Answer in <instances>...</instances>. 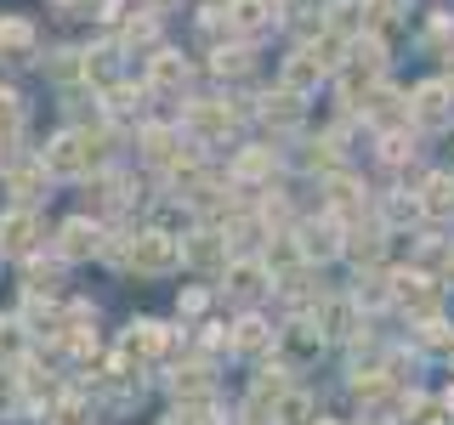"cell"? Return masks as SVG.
<instances>
[{
  "instance_id": "cell-1",
  "label": "cell",
  "mask_w": 454,
  "mask_h": 425,
  "mask_svg": "<svg viewBox=\"0 0 454 425\" xmlns=\"http://www.w3.org/2000/svg\"><path fill=\"white\" fill-rule=\"evenodd\" d=\"M125 267H137V273H176L182 238H170L165 227H148V233H137L131 244H125Z\"/></svg>"
},
{
  "instance_id": "cell-2",
  "label": "cell",
  "mask_w": 454,
  "mask_h": 425,
  "mask_svg": "<svg viewBox=\"0 0 454 425\" xmlns=\"http://www.w3.org/2000/svg\"><path fill=\"white\" fill-rule=\"evenodd\" d=\"M40 165H46L51 176H91V170H97V142H91V131H63L46 153H40Z\"/></svg>"
},
{
  "instance_id": "cell-3",
  "label": "cell",
  "mask_w": 454,
  "mask_h": 425,
  "mask_svg": "<svg viewBox=\"0 0 454 425\" xmlns=\"http://www.w3.org/2000/svg\"><path fill=\"white\" fill-rule=\"evenodd\" d=\"M409 120L420 131H449L454 125V80H426L415 91V103H409Z\"/></svg>"
},
{
  "instance_id": "cell-4",
  "label": "cell",
  "mask_w": 454,
  "mask_h": 425,
  "mask_svg": "<svg viewBox=\"0 0 454 425\" xmlns=\"http://www.w3.org/2000/svg\"><path fill=\"white\" fill-rule=\"evenodd\" d=\"M380 63H387L380 40H358V46H352V57H347V68H340V91H347L352 103H358V91H369V85H375Z\"/></svg>"
},
{
  "instance_id": "cell-5",
  "label": "cell",
  "mask_w": 454,
  "mask_h": 425,
  "mask_svg": "<svg viewBox=\"0 0 454 425\" xmlns=\"http://www.w3.org/2000/svg\"><path fill=\"white\" fill-rule=\"evenodd\" d=\"M160 352H165V323H153V318H137L131 329H125V340H120L125 363H153Z\"/></svg>"
},
{
  "instance_id": "cell-6",
  "label": "cell",
  "mask_w": 454,
  "mask_h": 425,
  "mask_svg": "<svg viewBox=\"0 0 454 425\" xmlns=\"http://www.w3.org/2000/svg\"><path fill=\"white\" fill-rule=\"evenodd\" d=\"M35 46H40V35L28 18H0V57L6 63H35Z\"/></svg>"
},
{
  "instance_id": "cell-7",
  "label": "cell",
  "mask_w": 454,
  "mask_h": 425,
  "mask_svg": "<svg viewBox=\"0 0 454 425\" xmlns=\"http://www.w3.org/2000/svg\"><path fill=\"white\" fill-rule=\"evenodd\" d=\"M40 238V221L28 216V210H6L0 216V255H28Z\"/></svg>"
},
{
  "instance_id": "cell-8",
  "label": "cell",
  "mask_w": 454,
  "mask_h": 425,
  "mask_svg": "<svg viewBox=\"0 0 454 425\" xmlns=\"http://www.w3.org/2000/svg\"><path fill=\"white\" fill-rule=\"evenodd\" d=\"M57 250H63V261H85V255L103 250V233H97V221H63V233H57Z\"/></svg>"
},
{
  "instance_id": "cell-9",
  "label": "cell",
  "mask_w": 454,
  "mask_h": 425,
  "mask_svg": "<svg viewBox=\"0 0 454 425\" xmlns=\"http://www.w3.org/2000/svg\"><path fill=\"white\" fill-rule=\"evenodd\" d=\"M392 301L397 306H415L432 318V306H437V290H432V278L426 273H392Z\"/></svg>"
},
{
  "instance_id": "cell-10",
  "label": "cell",
  "mask_w": 454,
  "mask_h": 425,
  "mask_svg": "<svg viewBox=\"0 0 454 425\" xmlns=\"http://www.w3.org/2000/svg\"><path fill=\"white\" fill-rule=\"evenodd\" d=\"M188 131L199 142H222L227 131H233V113H227V103H193L188 108Z\"/></svg>"
},
{
  "instance_id": "cell-11",
  "label": "cell",
  "mask_w": 454,
  "mask_h": 425,
  "mask_svg": "<svg viewBox=\"0 0 454 425\" xmlns=\"http://www.w3.org/2000/svg\"><path fill=\"white\" fill-rule=\"evenodd\" d=\"M273 18H278V0H233L227 6V23L239 35H262V28H273Z\"/></svg>"
},
{
  "instance_id": "cell-12",
  "label": "cell",
  "mask_w": 454,
  "mask_h": 425,
  "mask_svg": "<svg viewBox=\"0 0 454 425\" xmlns=\"http://www.w3.org/2000/svg\"><path fill=\"white\" fill-rule=\"evenodd\" d=\"M340 250H347V244H340V221L335 216L312 221L301 233V255H307V261H330V255H340Z\"/></svg>"
},
{
  "instance_id": "cell-13",
  "label": "cell",
  "mask_w": 454,
  "mask_h": 425,
  "mask_svg": "<svg viewBox=\"0 0 454 425\" xmlns=\"http://www.w3.org/2000/svg\"><path fill=\"white\" fill-rule=\"evenodd\" d=\"M188 57L182 51H153V63H148V85L153 91H182V85H188Z\"/></svg>"
},
{
  "instance_id": "cell-14",
  "label": "cell",
  "mask_w": 454,
  "mask_h": 425,
  "mask_svg": "<svg viewBox=\"0 0 454 425\" xmlns=\"http://www.w3.org/2000/svg\"><path fill=\"white\" fill-rule=\"evenodd\" d=\"M324 74H330V68H324V57L312 51V46L290 51V63H284V85H290V91H312V85H318Z\"/></svg>"
},
{
  "instance_id": "cell-15",
  "label": "cell",
  "mask_w": 454,
  "mask_h": 425,
  "mask_svg": "<svg viewBox=\"0 0 454 425\" xmlns=\"http://www.w3.org/2000/svg\"><path fill=\"white\" fill-rule=\"evenodd\" d=\"M364 113L380 125V131H397V125H409V103L397 91H364Z\"/></svg>"
},
{
  "instance_id": "cell-16",
  "label": "cell",
  "mask_w": 454,
  "mask_h": 425,
  "mask_svg": "<svg viewBox=\"0 0 454 425\" xmlns=\"http://www.w3.org/2000/svg\"><path fill=\"white\" fill-rule=\"evenodd\" d=\"M262 290H273L262 261H233V267H227V295H233V301H255Z\"/></svg>"
},
{
  "instance_id": "cell-17",
  "label": "cell",
  "mask_w": 454,
  "mask_h": 425,
  "mask_svg": "<svg viewBox=\"0 0 454 425\" xmlns=\"http://www.w3.org/2000/svg\"><path fill=\"white\" fill-rule=\"evenodd\" d=\"M318 329L324 335H335V340H347L352 329H358V295H352V301H318Z\"/></svg>"
},
{
  "instance_id": "cell-18",
  "label": "cell",
  "mask_w": 454,
  "mask_h": 425,
  "mask_svg": "<svg viewBox=\"0 0 454 425\" xmlns=\"http://www.w3.org/2000/svg\"><path fill=\"white\" fill-rule=\"evenodd\" d=\"M273 425H312V397L295 391V386H284L278 403H273Z\"/></svg>"
},
{
  "instance_id": "cell-19",
  "label": "cell",
  "mask_w": 454,
  "mask_h": 425,
  "mask_svg": "<svg viewBox=\"0 0 454 425\" xmlns=\"http://www.w3.org/2000/svg\"><path fill=\"white\" fill-rule=\"evenodd\" d=\"M262 120H267V125H284V131H290V125L301 120V91H290V85H284L278 97H262Z\"/></svg>"
},
{
  "instance_id": "cell-20",
  "label": "cell",
  "mask_w": 454,
  "mask_h": 425,
  "mask_svg": "<svg viewBox=\"0 0 454 425\" xmlns=\"http://www.w3.org/2000/svg\"><path fill=\"white\" fill-rule=\"evenodd\" d=\"M318 346H324V329H318V323H290V329H284V352H290L295 363L318 358Z\"/></svg>"
},
{
  "instance_id": "cell-21",
  "label": "cell",
  "mask_w": 454,
  "mask_h": 425,
  "mask_svg": "<svg viewBox=\"0 0 454 425\" xmlns=\"http://www.w3.org/2000/svg\"><path fill=\"white\" fill-rule=\"evenodd\" d=\"M324 188H330V216H352V210H364V188L352 176H330Z\"/></svg>"
},
{
  "instance_id": "cell-22",
  "label": "cell",
  "mask_w": 454,
  "mask_h": 425,
  "mask_svg": "<svg viewBox=\"0 0 454 425\" xmlns=\"http://www.w3.org/2000/svg\"><path fill=\"white\" fill-rule=\"evenodd\" d=\"M142 153H148L153 165H176L182 153H176V131H165V125H148L142 131Z\"/></svg>"
},
{
  "instance_id": "cell-23",
  "label": "cell",
  "mask_w": 454,
  "mask_h": 425,
  "mask_svg": "<svg viewBox=\"0 0 454 425\" xmlns=\"http://www.w3.org/2000/svg\"><path fill=\"white\" fill-rule=\"evenodd\" d=\"M18 131H23V97L18 91H0V153L18 142Z\"/></svg>"
},
{
  "instance_id": "cell-24",
  "label": "cell",
  "mask_w": 454,
  "mask_h": 425,
  "mask_svg": "<svg viewBox=\"0 0 454 425\" xmlns=\"http://www.w3.org/2000/svg\"><path fill=\"white\" fill-rule=\"evenodd\" d=\"M182 261L188 267H222V238L216 233H193L188 244H182Z\"/></svg>"
},
{
  "instance_id": "cell-25",
  "label": "cell",
  "mask_w": 454,
  "mask_h": 425,
  "mask_svg": "<svg viewBox=\"0 0 454 425\" xmlns=\"http://www.w3.org/2000/svg\"><path fill=\"white\" fill-rule=\"evenodd\" d=\"M267 340H273V329H267V323L255 318V312H245V318L233 323V352H262Z\"/></svg>"
},
{
  "instance_id": "cell-26",
  "label": "cell",
  "mask_w": 454,
  "mask_h": 425,
  "mask_svg": "<svg viewBox=\"0 0 454 425\" xmlns=\"http://www.w3.org/2000/svg\"><path fill=\"white\" fill-rule=\"evenodd\" d=\"M420 210H426V216H454V176H432V182H426Z\"/></svg>"
},
{
  "instance_id": "cell-27",
  "label": "cell",
  "mask_w": 454,
  "mask_h": 425,
  "mask_svg": "<svg viewBox=\"0 0 454 425\" xmlns=\"http://www.w3.org/2000/svg\"><path fill=\"white\" fill-rule=\"evenodd\" d=\"M233 176L239 182H255V176H273V148H250L233 159Z\"/></svg>"
},
{
  "instance_id": "cell-28",
  "label": "cell",
  "mask_w": 454,
  "mask_h": 425,
  "mask_svg": "<svg viewBox=\"0 0 454 425\" xmlns=\"http://www.w3.org/2000/svg\"><path fill=\"white\" fill-rule=\"evenodd\" d=\"M18 358H23V323L0 318V363H18Z\"/></svg>"
},
{
  "instance_id": "cell-29",
  "label": "cell",
  "mask_w": 454,
  "mask_h": 425,
  "mask_svg": "<svg viewBox=\"0 0 454 425\" xmlns=\"http://www.w3.org/2000/svg\"><path fill=\"white\" fill-rule=\"evenodd\" d=\"M46 176H51L46 165H28V170H12L6 182H12V193H18V198H35V193H40V182H46Z\"/></svg>"
},
{
  "instance_id": "cell-30",
  "label": "cell",
  "mask_w": 454,
  "mask_h": 425,
  "mask_svg": "<svg viewBox=\"0 0 454 425\" xmlns=\"http://www.w3.org/2000/svg\"><path fill=\"white\" fill-rule=\"evenodd\" d=\"M80 74H85V80H103V85H114V51H108V46H103V51H85Z\"/></svg>"
},
{
  "instance_id": "cell-31",
  "label": "cell",
  "mask_w": 454,
  "mask_h": 425,
  "mask_svg": "<svg viewBox=\"0 0 454 425\" xmlns=\"http://www.w3.org/2000/svg\"><path fill=\"white\" fill-rule=\"evenodd\" d=\"M170 386H176V397H210V380H205V368H182V375L170 380Z\"/></svg>"
},
{
  "instance_id": "cell-32",
  "label": "cell",
  "mask_w": 454,
  "mask_h": 425,
  "mask_svg": "<svg viewBox=\"0 0 454 425\" xmlns=\"http://www.w3.org/2000/svg\"><path fill=\"white\" fill-rule=\"evenodd\" d=\"M278 391H284V368H267L262 380H255V408H267V403H278Z\"/></svg>"
},
{
  "instance_id": "cell-33",
  "label": "cell",
  "mask_w": 454,
  "mask_h": 425,
  "mask_svg": "<svg viewBox=\"0 0 454 425\" xmlns=\"http://www.w3.org/2000/svg\"><path fill=\"white\" fill-rule=\"evenodd\" d=\"M137 103H142V91H131V85H108V108L114 113H137Z\"/></svg>"
},
{
  "instance_id": "cell-34",
  "label": "cell",
  "mask_w": 454,
  "mask_h": 425,
  "mask_svg": "<svg viewBox=\"0 0 454 425\" xmlns=\"http://www.w3.org/2000/svg\"><path fill=\"white\" fill-rule=\"evenodd\" d=\"M245 68H250V51H216V74H245Z\"/></svg>"
},
{
  "instance_id": "cell-35",
  "label": "cell",
  "mask_w": 454,
  "mask_h": 425,
  "mask_svg": "<svg viewBox=\"0 0 454 425\" xmlns=\"http://www.w3.org/2000/svg\"><path fill=\"white\" fill-rule=\"evenodd\" d=\"M387 283H380V278H358V306H380V301H387Z\"/></svg>"
},
{
  "instance_id": "cell-36",
  "label": "cell",
  "mask_w": 454,
  "mask_h": 425,
  "mask_svg": "<svg viewBox=\"0 0 454 425\" xmlns=\"http://www.w3.org/2000/svg\"><path fill=\"white\" fill-rule=\"evenodd\" d=\"M352 261H380V238H352Z\"/></svg>"
},
{
  "instance_id": "cell-37",
  "label": "cell",
  "mask_w": 454,
  "mask_h": 425,
  "mask_svg": "<svg viewBox=\"0 0 454 425\" xmlns=\"http://www.w3.org/2000/svg\"><path fill=\"white\" fill-rule=\"evenodd\" d=\"M51 425H85V408L68 397V403H57V420H51Z\"/></svg>"
},
{
  "instance_id": "cell-38",
  "label": "cell",
  "mask_w": 454,
  "mask_h": 425,
  "mask_svg": "<svg viewBox=\"0 0 454 425\" xmlns=\"http://www.w3.org/2000/svg\"><path fill=\"white\" fill-rule=\"evenodd\" d=\"M148 40H153V18H142V23L125 28V46H148Z\"/></svg>"
},
{
  "instance_id": "cell-39",
  "label": "cell",
  "mask_w": 454,
  "mask_h": 425,
  "mask_svg": "<svg viewBox=\"0 0 454 425\" xmlns=\"http://www.w3.org/2000/svg\"><path fill=\"white\" fill-rule=\"evenodd\" d=\"M165 425H205V414H193V408H182V414H170Z\"/></svg>"
}]
</instances>
